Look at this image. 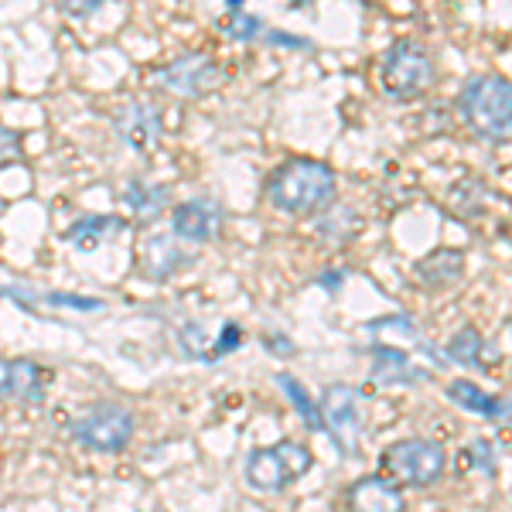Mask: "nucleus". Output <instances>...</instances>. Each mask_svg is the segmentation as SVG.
Here are the masks:
<instances>
[{"label": "nucleus", "instance_id": "19", "mask_svg": "<svg viewBox=\"0 0 512 512\" xmlns=\"http://www.w3.org/2000/svg\"><path fill=\"white\" fill-rule=\"evenodd\" d=\"M448 355L458 366H472V369H485V338L478 335V328H461V332L451 335L448 342Z\"/></svg>", "mask_w": 512, "mask_h": 512}, {"label": "nucleus", "instance_id": "17", "mask_svg": "<svg viewBox=\"0 0 512 512\" xmlns=\"http://www.w3.org/2000/svg\"><path fill=\"white\" fill-rule=\"evenodd\" d=\"M448 396H451V403H458L468 414L489 417V420H495V414H499V400L485 393L482 386H475L472 379H454L448 386Z\"/></svg>", "mask_w": 512, "mask_h": 512}, {"label": "nucleus", "instance_id": "11", "mask_svg": "<svg viewBox=\"0 0 512 512\" xmlns=\"http://www.w3.org/2000/svg\"><path fill=\"white\" fill-rule=\"evenodd\" d=\"M45 369L31 359H0V400L41 403Z\"/></svg>", "mask_w": 512, "mask_h": 512}, {"label": "nucleus", "instance_id": "26", "mask_svg": "<svg viewBox=\"0 0 512 512\" xmlns=\"http://www.w3.org/2000/svg\"><path fill=\"white\" fill-rule=\"evenodd\" d=\"M263 349L277 352V355H291L294 342H284V335H263Z\"/></svg>", "mask_w": 512, "mask_h": 512}, {"label": "nucleus", "instance_id": "20", "mask_svg": "<svg viewBox=\"0 0 512 512\" xmlns=\"http://www.w3.org/2000/svg\"><path fill=\"white\" fill-rule=\"evenodd\" d=\"M222 31H226V35L233 38V41H253V38H263L267 24H263V18H256V14L233 11L226 21H222Z\"/></svg>", "mask_w": 512, "mask_h": 512}, {"label": "nucleus", "instance_id": "2", "mask_svg": "<svg viewBox=\"0 0 512 512\" xmlns=\"http://www.w3.org/2000/svg\"><path fill=\"white\" fill-rule=\"evenodd\" d=\"M458 106L478 137L492 140V144L512 140V82L506 76H495V72L472 76L461 86Z\"/></svg>", "mask_w": 512, "mask_h": 512}, {"label": "nucleus", "instance_id": "7", "mask_svg": "<svg viewBox=\"0 0 512 512\" xmlns=\"http://www.w3.org/2000/svg\"><path fill=\"white\" fill-rule=\"evenodd\" d=\"M321 420H325V431L332 434L342 454H355L359 448V393L345 383H332L321 393Z\"/></svg>", "mask_w": 512, "mask_h": 512}, {"label": "nucleus", "instance_id": "22", "mask_svg": "<svg viewBox=\"0 0 512 512\" xmlns=\"http://www.w3.org/2000/svg\"><path fill=\"white\" fill-rule=\"evenodd\" d=\"M41 301L55 304V308H76V311H99L103 308L99 297H82V294H41Z\"/></svg>", "mask_w": 512, "mask_h": 512}, {"label": "nucleus", "instance_id": "14", "mask_svg": "<svg viewBox=\"0 0 512 512\" xmlns=\"http://www.w3.org/2000/svg\"><path fill=\"white\" fill-rule=\"evenodd\" d=\"M373 379L383 386H410V383H420L424 373H420L417 366H410V359L400 349L376 345L373 349Z\"/></svg>", "mask_w": 512, "mask_h": 512}, {"label": "nucleus", "instance_id": "16", "mask_svg": "<svg viewBox=\"0 0 512 512\" xmlns=\"http://www.w3.org/2000/svg\"><path fill=\"white\" fill-rule=\"evenodd\" d=\"M117 229H123V219L117 216H82L69 226V243L82 253H93L103 239H110Z\"/></svg>", "mask_w": 512, "mask_h": 512}, {"label": "nucleus", "instance_id": "25", "mask_svg": "<svg viewBox=\"0 0 512 512\" xmlns=\"http://www.w3.org/2000/svg\"><path fill=\"white\" fill-rule=\"evenodd\" d=\"M99 4H103V0H59V7L69 18H89Z\"/></svg>", "mask_w": 512, "mask_h": 512}, {"label": "nucleus", "instance_id": "10", "mask_svg": "<svg viewBox=\"0 0 512 512\" xmlns=\"http://www.w3.org/2000/svg\"><path fill=\"white\" fill-rule=\"evenodd\" d=\"M113 130H117L130 151L147 154L161 140V113L151 103H127L113 117Z\"/></svg>", "mask_w": 512, "mask_h": 512}, {"label": "nucleus", "instance_id": "28", "mask_svg": "<svg viewBox=\"0 0 512 512\" xmlns=\"http://www.w3.org/2000/svg\"><path fill=\"white\" fill-rule=\"evenodd\" d=\"M226 7H229V14H233V11H243V0H226Z\"/></svg>", "mask_w": 512, "mask_h": 512}, {"label": "nucleus", "instance_id": "24", "mask_svg": "<svg viewBox=\"0 0 512 512\" xmlns=\"http://www.w3.org/2000/svg\"><path fill=\"white\" fill-rule=\"evenodd\" d=\"M263 41H270V45H284V48H311L308 38L301 35H287V31H263Z\"/></svg>", "mask_w": 512, "mask_h": 512}, {"label": "nucleus", "instance_id": "13", "mask_svg": "<svg viewBox=\"0 0 512 512\" xmlns=\"http://www.w3.org/2000/svg\"><path fill=\"white\" fill-rule=\"evenodd\" d=\"M414 277L427 291H448L465 277V253L461 250H434L414 263Z\"/></svg>", "mask_w": 512, "mask_h": 512}, {"label": "nucleus", "instance_id": "18", "mask_svg": "<svg viewBox=\"0 0 512 512\" xmlns=\"http://www.w3.org/2000/svg\"><path fill=\"white\" fill-rule=\"evenodd\" d=\"M277 383L284 386L287 400H291V407L297 410V414H301L304 424H308V431H325V420H321V403L308 390H304L301 379H294L291 373H280Z\"/></svg>", "mask_w": 512, "mask_h": 512}, {"label": "nucleus", "instance_id": "3", "mask_svg": "<svg viewBox=\"0 0 512 512\" xmlns=\"http://www.w3.org/2000/svg\"><path fill=\"white\" fill-rule=\"evenodd\" d=\"M315 454L301 441H280L274 448H260L246 458V482L256 492H284L301 475L311 472Z\"/></svg>", "mask_w": 512, "mask_h": 512}, {"label": "nucleus", "instance_id": "12", "mask_svg": "<svg viewBox=\"0 0 512 512\" xmlns=\"http://www.w3.org/2000/svg\"><path fill=\"white\" fill-rule=\"evenodd\" d=\"M352 512H403V492L400 485L386 475H366L345 492Z\"/></svg>", "mask_w": 512, "mask_h": 512}, {"label": "nucleus", "instance_id": "5", "mask_svg": "<svg viewBox=\"0 0 512 512\" xmlns=\"http://www.w3.org/2000/svg\"><path fill=\"white\" fill-rule=\"evenodd\" d=\"M379 82L393 99H414L420 93H427L434 82V62L420 41H396L390 45V52L383 55L379 65Z\"/></svg>", "mask_w": 512, "mask_h": 512}, {"label": "nucleus", "instance_id": "4", "mask_svg": "<svg viewBox=\"0 0 512 512\" xmlns=\"http://www.w3.org/2000/svg\"><path fill=\"white\" fill-rule=\"evenodd\" d=\"M448 468V454L427 437H407L383 451V475L407 489H427Z\"/></svg>", "mask_w": 512, "mask_h": 512}, {"label": "nucleus", "instance_id": "15", "mask_svg": "<svg viewBox=\"0 0 512 512\" xmlns=\"http://www.w3.org/2000/svg\"><path fill=\"white\" fill-rule=\"evenodd\" d=\"M164 202H168V188L161 185H151V181H130L127 188H123V205H127L130 212L140 219V222H151L158 219L164 212Z\"/></svg>", "mask_w": 512, "mask_h": 512}, {"label": "nucleus", "instance_id": "1", "mask_svg": "<svg viewBox=\"0 0 512 512\" xmlns=\"http://www.w3.org/2000/svg\"><path fill=\"white\" fill-rule=\"evenodd\" d=\"M338 192L335 171L315 158H291L270 175L267 195L274 209L287 216H315V212L332 209Z\"/></svg>", "mask_w": 512, "mask_h": 512}, {"label": "nucleus", "instance_id": "21", "mask_svg": "<svg viewBox=\"0 0 512 512\" xmlns=\"http://www.w3.org/2000/svg\"><path fill=\"white\" fill-rule=\"evenodd\" d=\"M239 345H243V328H239L236 321H226V325H222L219 342L209 349V355H205V362H216V359H222V355H229L233 349H239Z\"/></svg>", "mask_w": 512, "mask_h": 512}, {"label": "nucleus", "instance_id": "9", "mask_svg": "<svg viewBox=\"0 0 512 512\" xmlns=\"http://www.w3.org/2000/svg\"><path fill=\"white\" fill-rule=\"evenodd\" d=\"M171 229H175L178 239H188V243H209L222 229V205L216 198L181 202L175 209V216H171Z\"/></svg>", "mask_w": 512, "mask_h": 512}, {"label": "nucleus", "instance_id": "27", "mask_svg": "<svg viewBox=\"0 0 512 512\" xmlns=\"http://www.w3.org/2000/svg\"><path fill=\"white\" fill-rule=\"evenodd\" d=\"M495 420L512 427V400H499V414H495Z\"/></svg>", "mask_w": 512, "mask_h": 512}, {"label": "nucleus", "instance_id": "6", "mask_svg": "<svg viewBox=\"0 0 512 512\" xmlns=\"http://www.w3.org/2000/svg\"><path fill=\"white\" fill-rule=\"evenodd\" d=\"M134 414L120 403H99L89 414H82L76 424H72V437L89 451H106L117 454L130 444L134 437Z\"/></svg>", "mask_w": 512, "mask_h": 512}, {"label": "nucleus", "instance_id": "8", "mask_svg": "<svg viewBox=\"0 0 512 512\" xmlns=\"http://www.w3.org/2000/svg\"><path fill=\"white\" fill-rule=\"evenodd\" d=\"M154 82L175 96H205L219 82V65L212 55H185V59L168 62L164 69L154 72Z\"/></svg>", "mask_w": 512, "mask_h": 512}, {"label": "nucleus", "instance_id": "23", "mask_svg": "<svg viewBox=\"0 0 512 512\" xmlns=\"http://www.w3.org/2000/svg\"><path fill=\"white\" fill-rule=\"evenodd\" d=\"M18 154H21V137L14 134V130L0 127V164L18 158Z\"/></svg>", "mask_w": 512, "mask_h": 512}]
</instances>
